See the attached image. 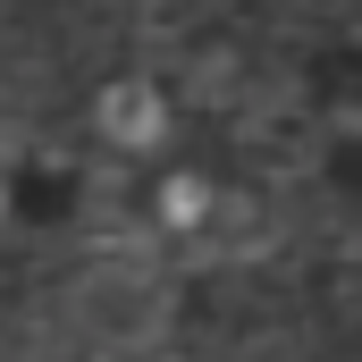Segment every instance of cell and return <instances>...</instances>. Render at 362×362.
<instances>
[{"label": "cell", "instance_id": "6da1fadb", "mask_svg": "<svg viewBox=\"0 0 362 362\" xmlns=\"http://www.w3.org/2000/svg\"><path fill=\"white\" fill-rule=\"evenodd\" d=\"M110 135L144 144V135H152V101H144V93H110Z\"/></svg>", "mask_w": 362, "mask_h": 362}]
</instances>
